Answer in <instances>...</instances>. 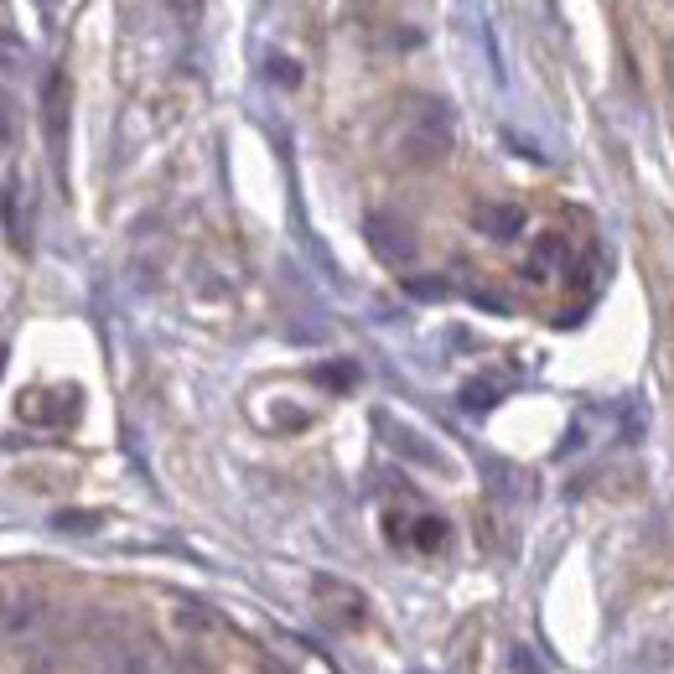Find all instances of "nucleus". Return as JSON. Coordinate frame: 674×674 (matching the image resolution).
<instances>
[{"label":"nucleus","instance_id":"2","mask_svg":"<svg viewBox=\"0 0 674 674\" xmlns=\"http://www.w3.org/2000/svg\"><path fill=\"white\" fill-rule=\"evenodd\" d=\"M472 224L483 233H493V239H513V233L524 229V208H513V203H478Z\"/></svg>","mask_w":674,"mask_h":674},{"label":"nucleus","instance_id":"7","mask_svg":"<svg viewBox=\"0 0 674 674\" xmlns=\"http://www.w3.org/2000/svg\"><path fill=\"white\" fill-rule=\"evenodd\" d=\"M11 130H16V115H11V99L0 93V151H5V140H11Z\"/></svg>","mask_w":674,"mask_h":674},{"label":"nucleus","instance_id":"9","mask_svg":"<svg viewBox=\"0 0 674 674\" xmlns=\"http://www.w3.org/2000/svg\"><path fill=\"white\" fill-rule=\"evenodd\" d=\"M467 405H472V410H488V405H493V390H478V384H472V390H467Z\"/></svg>","mask_w":674,"mask_h":674},{"label":"nucleus","instance_id":"1","mask_svg":"<svg viewBox=\"0 0 674 674\" xmlns=\"http://www.w3.org/2000/svg\"><path fill=\"white\" fill-rule=\"evenodd\" d=\"M446 151H452V115H446V104L416 99L405 110V119H399V156L416 166H431L442 162Z\"/></svg>","mask_w":674,"mask_h":674},{"label":"nucleus","instance_id":"6","mask_svg":"<svg viewBox=\"0 0 674 674\" xmlns=\"http://www.w3.org/2000/svg\"><path fill=\"white\" fill-rule=\"evenodd\" d=\"M416 539H420V550H436V545L446 539V524H442V519H420Z\"/></svg>","mask_w":674,"mask_h":674},{"label":"nucleus","instance_id":"3","mask_svg":"<svg viewBox=\"0 0 674 674\" xmlns=\"http://www.w3.org/2000/svg\"><path fill=\"white\" fill-rule=\"evenodd\" d=\"M369 244L379 259H390V265H399V259L416 255V244L405 239V229H395L390 218H369Z\"/></svg>","mask_w":674,"mask_h":674},{"label":"nucleus","instance_id":"4","mask_svg":"<svg viewBox=\"0 0 674 674\" xmlns=\"http://www.w3.org/2000/svg\"><path fill=\"white\" fill-rule=\"evenodd\" d=\"M560 265H565V233H539L530 244V280H550Z\"/></svg>","mask_w":674,"mask_h":674},{"label":"nucleus","instance_id":"5","mask_svg":"<svg viewBox=\"0 0 674 674\" xmlns=\"http://www.w3.org/2000/svg\"><path fill=\"white\" fill-rule=\"evenodd\" d=\"M63 110H68V78L52 73L47 78V136H52V145H63Z\"/></svg>","mask_w":674,"mask_h":674},{"label":"nucleus","instance_id":"8","mask_svg":"<svg viewBox=\"0 0 674 674\" xmlns=\"http://www.w3.org/2000/svg\"><path fill=\"white\" fill-rule=\"evenodd\" d=\"M410 291L431 302V296H446V280H410Z\"/></svg>","mask_w":674,"mask_h":674}]
</instances>
